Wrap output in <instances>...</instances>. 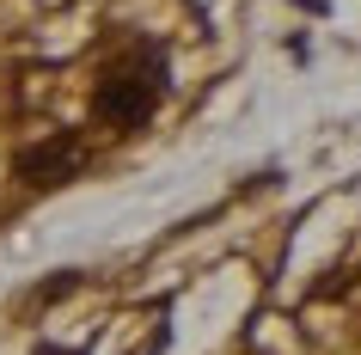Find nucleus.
Masks as SVG:
<instances>
[{"label":"nucleus","instance_id":"2","mask_svg":"<svg viewBox=\"0 0 361 355\" xmlns=\"http://www.w3.org/2000/svg\"><path fill=\"white\" fill-rule=\"evenodd\" d=\"M80 160H86V141H80V135H56L49 148L19 153V178L25 184H68L80 172Z\"/></svg>","mask_w":361,"mask_h":355},{"label":"nucleus","instance_id":"1","mask_svg":"<svg viewBox=\"0 0 361 355\" xmlns=\"http://www.w3.org/2000/svg\"><path fill=\"white\" fill-rule=\"evenodd\" d=\"M159 92H166V56H159L153 43H141V49H129L111 74L98 80L92 111H98V123H111V129H141L153 116V104H159Z\"/></svg>","mask_w":361,"mask_h":355}]
</instances>
